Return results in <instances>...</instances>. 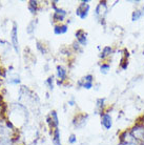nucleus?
Returning a JSON list of instances; mask_svg holds the SVG:
<instances>
[{
	"instance_id": "1",
	"label": "nucleus",
	"mask_w": 144,
	"mask_h": 145,
	"mask_svg": "<svg viewBox=\"0 0 144 145\" xmlns=\"http://www.w3.org/2000/svg\"><path fill=\"white\" fill-rule=\"evenodd\" d=\"M95 17L98 21L102 24V22L104 23L105 19H106V16L108 14V4L106 1H100L99 3L97 4V7L95 8Z\"/></svg>"
},
{
	"instance_id": "2",
	"label": "nucleus",
	"mask_w": 144,
	"mask_h": 145,
	"mask_svg": "<svg viewBox=\"0 0 144 145\" xmlns=\"http://www.w3.org/2000/svg\"><path fill=\"white\" fill-rule=\"evenodd\" d=\"M100 123L101 126L104 128V131H111L114 125V120L111 112H103L100 114Z\"/></svg>"
},
{
	"instance_id": "3",
	"label": "nucleus",
	"mask_w": 144,
	"mask_h": 145,
	"mask_svg": "<svg viewBox=\"0 0 144 145\" xmlns=\"http://www.w3.org/2000/svg\"><path fill=\"white\" fill-rule=\"evenodd\" d=\"M90 1H81V3L78 5V7L76 8V15L79 17L81 20L87 18V16L90 14V5L88 4Z\"/></svg>"
},
{
	"instance_id": "4",
	"label": "nucleus",
	"mask_w": 144,
	"mask_h": 145,
	"mask_svg": "<svg viewBox=\"0 0 144 145\" xmlns=\"http://www.w3.org/2000/svg\"><path fill=\"white\" fill-rule=\"evenodd\" d=\"M53 7H54V14H53V20L55 22H62L64 21V19L66 18L67 16V12L63 10V8H59V7H56V1L53 2Z\"/></svg>"
},
{
	"instance_id": "5",
	"label": "nucleus",
	"mask_w": 144,
	"mask_h": 145,
	"mask_svg": "<svg viewBox=\"0 0 144 145\" xmlns=\"http://www.w3.org/2000/svg\"><path fill=\"white\" fill-rule=\"evenodd\" d=\"M78 85L82 88H85V89H90L94 86V76L90 74L84 76L82 79H80L78 81Z\"/></svg>"
},
{
	"instance_id": "6",
	"label": "nucleus",
	"mask_w": 144,
	"mask_h": 145,
	"mask_svg": "<svg viewBox=\"0 0 144 145\" xmlns=\"http://www.w3.org/2000/svg\"><path fill=\"white\" fill-rule=\"evenodd\" d=\"M88 121V115L86 114H79L75 117V119L73 121V124L75 125L76 128H83L87 124Z\"/></svg>"
},
{
	"instance_id": "7",
	"label": "nucleus",
	"mask_w": 144,
	"mask_h": 145,
	"mask_svg": "<svg viewBox=\"0 0 144 145\" xmlns=\"http://www.w3.org/2000/svg\"><path fill=\"white\" fill-rule=\"evenodd\" d=\"M115 54V50H114V47L111 46V45H106L102 48V51H101L100 55H99V58L102 60V61H106L107 59H109L112 57L113 55Z\"/></svg>"
},
{
	"instance_id": "8",
	"label": "nucleus",
	"mask_w": 144,
	"mask_h": 145,
	"mask_svg": "<svg viewBox=\"0 0 144 145\" xmlns=\"http://www.w3.org/2000/svg\"><path fill=\"white\" fill-rule=\"evenodd\" d=\"M46 122L50 128H54V129L55 128H58V126H59V119H58L57 112H55V110L50 112V114L46 118Z\"/></svg>"
},
{
	"instance_id": "9",
	"label": "nucleus",
	"mask_w": 144,
	"mask_h": 145,
	"mask_svg": "<svg viewBox=\"0 0 144 145\" xmlns=\"http://www.w3.org/2000/svg\"><path fill=\"white\" fill-rule=\"evenodd\" d=\"M76 40L77 42L81 45V46H86L88 43V39H87V34L83 31V29H78L76 32Z\"/></svg>"
},
{
	"instance_id": "10",
	"label": "nucleus",
	"mask_w": 144,
	"mask_h": 145,
	"mask_svg": "<svg viewBox=\"0 0 144 145\" xmlns=\"http://www.w3.org/2000/svg\"><path fill=\"white\" fill-rule=\"evenodd\" d=\"M12 37V43H13V47L16 51V53L19 52V42H18V32H17V24L14 23V26H13V29H12L11 33Z\"/></svg>"
},
{
	"instance_id": "11",
	"label": "nucleus",
	"mask_w": 144,
	"mask_h": 145,
	"mask_svg": "<svg viewBox=\"0 0 144 145\" xmlns=\"http://www.w3.org/2000/svg\"><path fill=\"white\" fill-rule=\"evenodd\" d=\"M144 17V4L140 8H136L135 11L132 13V21L137 22L140 19H142Z\"/></svg>"
},
{
	"instance_id": "12",
	"label": "nucleus",
	"mask_w": 144,
	"mask_h": 145,
	"mask_svg": "<svg viewBox=\"0 0 144 145\" xmlns=\"http://www.w3.org/2000/svg\"><path fill=\"white\" fill-rule=\"evenodd\" d=\"M69 31V25L67 24H57L54 26V34L58 35V36H61L64 34L67 33Z\"/></svg>"
},
{
	"instance_id": "13",
	"label": "nucleus",
	"mask_w": 144,
	"mask_h": 145,
	"mask_svg": "<svg viewBox=\"0 0 144 145\" xmlns=\"http://www.w3.org/2000/svg\"><path fill=\"white\" fill-rule=\"evenodd\" d=\"M53 145H62L61 144V139H60V129L59 127L55 128L53 131V139H52Z\"/></svg>"
},
{
	"instance_id": "14",
	"label": "nucleus",
	"mask_w": 144,
	"mask_h": 145,
	"mask_svg": "<svg viewBox=\"0 0 144 145\" xmlns=\"http://www.w3.org/2000/svg\"><path fill=\"white\" fill-rule=\"evenodd\" d=\"M57 76L60 79V81H64L67 78V71L61 65L57 66Z\"/></svg>"
},
{
	"instance_id": "15",
	"label": "nucleus",
	"mask_w": 144,
	"mask_h": 145,
	"mask_svg": "<svg viewBox=\"0 0 144 145\" xmlns=\"http://www.w3.org/2000/svg\"><path fill=\"white\" fill-rule=\"evenodd\" d=\"M105 101H106V99L105 98H98L96 100V108L99 110V112H105L104 108H105Z\"/></svg>"
},
{
	"instance_id": "16",
	"label": "nucleus",
	"mask_w": 144,
	"mask_h": 145,
	"mask_svg": "<svg viewBox=\"0 0 144 145\" xmlns=\"http://www.w3.org/2000/svg\"><path fill=\"white\" fill-rule=\"evenodd\" d=\"M111 67H112V65H111L109 62H102L100 64V72L103 74V75H106V74L109 72Z\"/></svg>"
},
{
	"instance_id": "17",
	"label": "nucleus",
	"mask_w": 144,
	"mask_h": 145,
	"mask_svg": "<svg viewBox=\"0 0 144 145\" xmlns=\"http://www.w3.org/2000/svg\"><path fill=\"white\" fill-rule=\"evenodd\" d=\"M119 66H120V69H123V71H125V69L128 67V54L125 55V56H123L122 58H121Z\"/></svg>"
},
{
	"instance_id": "18",
	"label": "nucleus",
	"mask_w": 144,
	"mask_h": 145,
	"mask_svg": "<svg viewBox=\"0 0 144 145\" xmlns=\"http://www.w3.org/2000/svg\"><path fill=\"white\" fill-rule=\"evenodd\" d=\"M29 10L32 14H36L38 10V2L37 1H29Z\"/></svg>"
},
{
	"instance_id": "19",
	"label": "nucleus",
	"mask_w": 144,
	"mask_h": 145,
	"mask_svg": "<svg viewBox=\"0 0 144 145\" xmlns=\"http://www.w3.org/2000/svg\"><path fill=\"white\" fill-rule=\"evenodd\" d=\"M45 83L47 84V86L50 89H53L54 88V76H50L47 78V80L45 81Z\"/></svg>"
},
{
	"instance_id": "20",
	"label": "nucleus",
	"mask_w": 144,
	"mask_h": 145,
	"mask_svg": "<svg viewBox=\"0 0 144 145\" xmlns=\"http://www.w3.org/2000/svg\"><path fill=\"white\" fill-rule=\"evenodd\" d=\"M76 142H77V137H76V135L72 134L69 137V144H75Z\"/></svg>"
},
{
	"instance_id": "21",
	"label": "nucleus",
	"mask_w": 144,
	"mask_h": 145,
	"mask_svg": "<svg viewBox=\"0 0 144 145\" xmlns=\"http://www.w3.org/2000/svg\"><path fill=\"white\" fill-rule=\"evenodd\" d=\"M37 48H38V50H39V51L41 52L42 54H45V53H46V51H45L44 46L41 43H40V42H37Z\"/></svg>"
},
{
	"instance_id": "22",
	"label": "nucleus",
	"mask_w": 144,
	"mask_h": 145,
	"mask_svg": "<svg viewBox=\"0 0 144 145\" xmlns=\"http://www.w3.org/2000/svg\"><path fill=\"white\" fill-rule=\"evenodd\" d=\"M118 145H139V144H135V143H127V142L120 141L119 143H118Z\"/></svg>"
},
{
	"instance_id": "23",
	"label": "nucleus",
	"mask_w": 144,
	"mask_h": 145,
	"mask_svg": "<svg viewBox=\"0 0 144 145\" xmlns=\"http://www.w3.org/2000/svg\"><path fill=\"white\" fill-rule=\"evenodd\" d=\"M69 104L71 106H74V105H75V100H74V99H72V100H69Z\"/></svg>"
},
{
	"instance_id": "24",
	"label": "nucleus",
	"mask_w": 144,
	"mask_h": 145,
	"mask_svg": "<svg viewBox=\"0 0 144 145\" xmlns=\"http://www.w3.org/2000/svg\"><path fill=\"white\" fill-rule=\"evenodd\" d=\"M141 122H142V123H143V124H144V116H143V117H142V121H141Z\"/></svg>"
}]
</instances>
